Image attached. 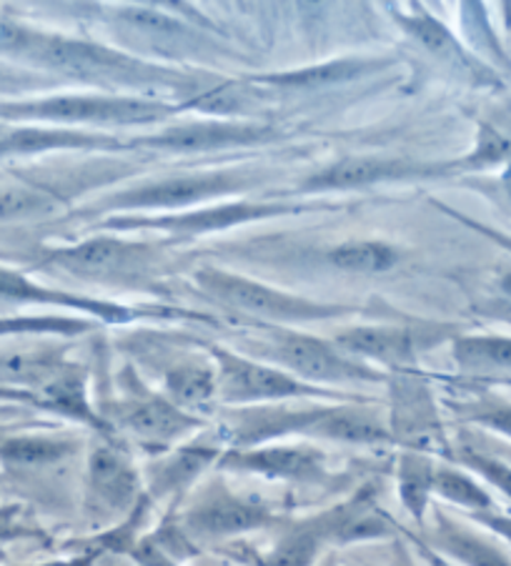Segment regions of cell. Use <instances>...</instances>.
Instances as JSON below:
<instances>
[{
	"label": "cell",
	"instance_id": "23",
	"mask_svg": "<svg viewBox=\"0 0 511 566\" xmlns=\"http://www.w3.org/2000/svg\"><path fill=\"white\" fill-rule=\"evenodd\" d=\"M348 506L334 509V512L321 516L319 522H311L309 526H301L299 532L289 534L277 549H273L263 566H311V562L316 559V554L321 549L331 534L336 536L338 524L344 522Z\"/></svg>",
	"mask_w": 511,
	"mask_h": 566
},
{
	"label": "cell",
	"instance_id": "39",
	"mask_svg": "<svg viewBox=\"0 0 511 566\" xmlns=\"http://www.w3.org/2000/svg\"><path fill=\"white\" fill-rule=\"evenodd\" d=\"M469 461L471 467H474L481 476L487 481H491L497 489H501L509 499H511V467H507L504 461H497V459H489V457H479V454H467L463 457Z\"/></svg>",
	"mask_w": 511,
	"mask_h": 566
},
{
	"label": "cell",
	"instance_id": "9",
	"mask_svg": "<svg viewBox=\"0 0 511 566\" xmlns=\"http://www.w3.org/2000/svg\"><path fill=\"white\" fill-rule=\"evenodd\" d=\"M273 358L289 366L291 371L311 381H331V384H344V381H376L378 374L366 369L362 364L348 361L346 356H341L336 348L321 342L314 336L304 334H281L273 344Z\"/></svg>",
	"mask_w": 511,
	"mask_h": 566
},
{
	"label": "cell",
	"instance_id": "7",
	"mask_svg": "<svg viewBox=\"0 0 511 566\" xmlns=\"http://www.w3.org/2000/svg\"><path fill=\"white\" fill-rule=\"evenodd\" d=\"M154 251L144 243H128L118 239H91L79 247L53 251L49 261L85 279H138L146 273Z\"/></svg>",
	"mask_w": 511,
	"mask_h": 566
},
{
	"label": "cell",
	"instance_id": "43",
	"mask_svg": "<svg viewBox=\"0 0 511 566\" xmlns=\"http://www.w3.org/2000/svg\"><path fill=\"white\" fill-rule=\"evenodd\" d=\"M481 522H484L487 526H491V530H494L497 534H501L504 536L507 542H511V516H481Z\"/></svg>",
	"mask_w": 511,
	"mask_h": 566
},
{
	"label": "cell",
	"instance_id": "16",
	"mask_svg": "<svg viewBox=\"0 0 511 566\" xmlns=\"http://www.w3.org/2000/svg\"><path fill=\"white\" fill-rule=\"evenodd\" d=\"M223 467L253 471L271 479H316L324 469V459L306 447H273V449H241L221 459Z\"/></svg>",
	"mask_w": 511,
	"mask_h": 566
},
{
	"label": "cell",
	"instance_id": "18",
	"mask_svg": "<svg viewBox=\"0 0 511 566\" xmlns=\"http://www.w3.org/2000/svg\"><path fill=\"white\" fill-rule=\"evenodd\" d=\"M0 301L79 308V311H85V314H93V316H98L103 321H116V324H123V321L134 318V311L123 308L118 304H106V301L69 296V294H61V291L43 289V286H38V283L21 276V273L8 271V269H0Z\"/></svg>",
	"mask_w": 511,
	"mask_h": 566
},
{
	"label": "cell",
	"instance_id": "40",
	"mask_svg": "<svg viewBox=\"0 0 511 566\" xmlns=\"http://www.w3.org/2000/svg\"><path fill=\"white\" fill-rule=\"evenodd\" d=\"M477 421L484 423V427H489L491 431L504 433V437L511 439V407L489 409V411H484V413H479Z\"/></svg>",
	"mask_w": 511,
	"mask_h": 566
},
{
	"label": "cell",
	"instance_id": "19",
	"mask_svg": "<svg viewBox=\"0 0 511 566\" xmlns=\"http://www.w3.org/2000/svg\"><path fill=\"white\" fill-rule=\"evenodd\" d=\"M386 61H366V59H341L331 63L309 65V69L286 71V73H263L255 75L249 83L253 86H269L281 91H311V88H326V86H341L354 78H362L372 71L384 69Z\"/></svg>",
	"mask_w": 511,
	"mask_h": 566
},
{
	"label": "cell",
	"instance_id": "1",
	"mask_svg": "<svg viewBox=\"0 0 511 566\" xmlns=\"http://www.w3.org/2000/svg\"><path fill=\"white\" fill-rule=\"evenodd\" d=\"M31 63L38 69L69 75V78L96 83L106 88H188L194 81L186 73L166 65L150 63L140 55H131L108 45L79 41V38H63L53 33H43L35 51L31 53Z\"/></svg>",
	"mask_w": 511,
	"mask_h": 566
},
{
	"label": "cell",
	"instance_id": "10",
	"mask_svg": "<svg viewBox=\"0 0 511 566\" xmlns=\"http://www.w3.org/2000/svg\"><path fill=\"white\" fill-rule=\"evenodd\" d=\"M219 358V394L226 401H269L289 399V396L319 394L309 384L293 379V376L269 369V366L246 361L241 356L216 352Z\"/></svg>",
	"mask_w": 511,
	"mask_h": 566
},
{
	"label": "cell",
	"instance_id": "21",
	"mask_svg": "<svg viewBox=\"0 0 511 566\" xmlns=\"http://www.w3.org/2000/svg\"><path fill=\"white\" fill-rule=\"evenodd\" d=\"M91 484L111 509H126L138 494V476L128 459L116 449L101 447L91 457Z\"/></svg>",
	"mask_w": 511,
	"mask_h": 566
},
{
	"label": "cell",
	"instance_id": "22",
	"mask_svg": "<svg viewBox=\"0 0 511 566\" xmlns=\"http://www.w3.org/2000/svg\"><path fill=\"white\" fill-rule=\"evenodd\" d=\"M123 423H126V429L131 433H136L138 439L150 443H168L184 437L186 431L196 429L198 419L188 417L184 409H176V403L154 399L136 403V407L123 417Z\"/></svg>",
	"mask_w": 511,
	"mask_h": 566
},
{
	"label": "cell",
	"instance_id": "3",
	"mask_svg": "<svg viewBox=\"0 0 511 566\" xmlns=\"http://www.w3.org/2000/svg\"><path fill=\"white\" fill-rule=\"evenodd\" d=\"M116 28L123 41L131 49L158 59H196V55H216V35L206 28L196 25L186 18L170 15L164 11H148V8H123L116 13ZM148 61V59H146Z\"/></svg>",
	"mask_w": 511,
	"mask_h": 566
},
{
	"label": "cell",
	"instance_id": "44",
	"mask_svg": "<svg viewBox=\"0 0 511 566\" xmlns=\"http://www.w3.org/2000/svg\"><path fill=\"white\" fill-rule=\"evenodd\" d=\"M324 3H326V0H299L301 11L309 13V15H316L321 8H324Z\"/></svg>",
	"mask_w": 511,
	"mask_h": 566
},
{
	"label": "cell",
	"instance_id": "37",
	"mask_svg": "<svg viewBox=\"0 0 511 566\" xmlns=\"http://www.w3.org/2000/svg\"><path fill=\"white\" fill-rule=\"evenodd\" d=\"M41 31H33L11 18H0V55H18V59H31L38 41H41Z\"/></svg>",
	"mask_w": 511,
	"mask_h": 566
},
{
	"label": "cell",
	"instance_id": "47",
	"mask_svg": "<svg viewBox=\"0 0 511 566\" xmlns=\"http://www.w3.org/2000/svg\"><path fill=\"white\" fill-rule=\"evenodd\" d=\"M501 15H504V23L511 28V0H499Z\"/></svg>",
	"mask_w": 511,
	"mask_h": 566
},
{
	"label": "cell",
	"instance_id": "31",
	"mask_svg": "<svg viewBox=\"0 0 511 566\" xmlns=\"http://www.w3.org/2000/svg\"><path fill=\"white\" fill-rule=\"evenodd\" d=\"M166 386L181 407H206L213 399L219 386L216 376L201 366H181L166 376Z\"/></svg>",
	"mask_w": 511,
	"mask_h": 566
},
{
	"label": "cell",
	"instance_id": "48",
	"mask_svg": "<svg viewBox=\"0 0 511 566\" xmlns=\"http://www.w3.org/2000/svg\"><path fill=\"white\" fill-rule=\"evenodd\" d=\"M501 289H504V291H507V294L511 296V273H509V276H504V279H501Z\"/></svg>",
	"mask_w": 511,
	"mask_h": 566
},
{
	"label": "cell",
	"instance_id": "28",
	"mask_svg": "<svg viewBox=\"0 0 511 566\" xmlns=\"http://www.w3.org/2000/svg\"><path fill=\"white\" fill-rule=\"evenodd\" d=\"M459 15L467 41L474 45L481 55H489V59L497 61L499 65H509L504 49H501L494 28H491L484 0H459Z\"/></svg>",
	"mask_w": 511,
	"mask_h": 566
},
{
	"label": "cell",
	"instance_id": "29",
	"mask_svg": "<svg viewBox=\"0 0 511 566\" xmlns=\"http://www.w3.org/2000/svg\"><path fill=\"white\" fill-rule=\"evenodd\" d=\"M61 206L59 196L43 188H3L0 191V223L3 221H21L33 219V216H45Z\"/></svg>",
	"mask_w": 511,
	"mask_h": 566
},
{
	"label": "cell",
	"instance_id": "32",
	"mask_svg": "<svg viewBox=\"0 0 511 566\" xmlns=\"http://www.w3.org/2000/svg\"><path fill=\"white\" fill-rule=\"evenodd\" d=\"M61 371L59 354H8L0 356V381L43 384Z\"/></svg>",
	"mask_w": 511,
	"mask_h": 566
},
{
	"label": "cell",
	"instance_id": "42",
	"mask_svg": "<svg viewBox=\"0 0 511 566\" xmlns=\"http://www.w3.org/2000/svg\"><path fill=\"white\" fill-rule=\"evenodd\" d=\"M453 216H457V219H459V221H463V223H467V226H471V229H474V231H479V233L489 235L491 241L499 243V247H504L507 251H511V235L499 233V231H494V229H489V226H481V223H477V221H469V219H463V216H459V213H453Z\"/></svg>",
	"mask_w": 511,
	"mask_h": 566
},
{
	"label": "cell",
	"instance_id": "36",
	"mask_svg": "<svg viewBox=\"0 0 511 566\" xmlns=\"http://www.w3.org/2000/svg\"><path fill=\"white\" fill-rule=\"evenodd\" d=\"M88 326H91L88 321H73V318H0V336L3 334H28V332L75 334V332H85Z\"/></svg>",
	"mask_w": 511,
	"mask_h": 566
},
{
	"label": "cell",
	"instance_id": "5",
	"mask_svg": "<svg viewBox=\"0 0 511 566\" xmlns=\"http://www.w3.org/2000/svg\"><path fill=\"white\" fill-rule=\"evenodd\" d=\"M249 186L251 178L236 171L181 174L116 193L103 203V209H186V206L211 201L233 191H246Z\"/></svg>",
	"mask_w": 511,
	"mask_h": 566
},
{
	"label": "cell",
	"instance_id": "38",
	"mask_svg": "<svg viewBox=\"0 0 511 566\" xmlns=\"http://www.w3.org/2000/svg\"><path fill=\"white\" fill-rule=\"evenodd\" d=\"M121 3H126L131 8H148V11H164V13H170V15L186 18V21L201 25L211 33H221V28L216 25L211 18L198 11L191 0H121Z\"/></svg>",
	"mask_w": 511,
	"mask_h": 566
},
{
	"label": "cell",
	"instance_id": "6",
	"mask_svg": "<svg viewBox=\"0 0 511 566\" xmlns=\"http://www.w3.org/2000/svg\"><path fill=\"white\" fill-rule=\"evenodd\" d=\"M253 431L243 437L241 443H251L255 439H267L273 433H316V437L338 439L348 443H384L392 441V431L384 427V421L374 417L372 411L356 407H338V409H314L304 413H281L273 421H259L251 427Z\"/></svg>",
	"mask_w": 511,
	"mask_h": 566
},
{
	"label": "cell",
	"instance_id": "46",
	"mask_svg": "<svg viewBox=\"0 0 511 566\" xmlns=\"http://www.w3.org/2000/svg\"><path fill=\"white\" fill-rule=\"evenodd\" d=\"M93 559H96V556L88 554V556H81V559H71V562H55V564H49V566H91V564H93Z\"/></svg>",
	"mask_w": 511,
	"mask_h": 566
},
{
	"label": "cell",
	"instance_id": "35",
	"mask_svg": "<svg viewBox=\"0 0 511 566\" xmlns=\"http://www.w3.org/2000/svg\"><path fill=\"white\" fill-rule=\"evenodd\" d=\"M434 489L444 496L449 499L453 504H461L467 509H477V512H487L491 506V496L481 489L479 484H474L469 476L459 474V471H449L441 469L434 476Z\"/></svg>",
	"mask_w": 511,
	"mask_h": 566
},
{
	"label": "cell",
	"instance_id": "4",
	"mask_svg": "<svg viewBox=\"0 0 511 566\" xmlns=\"http://www.w3.org/2000/svg\"><path fill=\"white\" fill-rule=\"evenodd\" d=\"M198 286L233 308L249 311V314L273 318V321H314L341 314V306L316 304V301L289 296L283 291L263 286L259 281H249L236 273L204 269L196 273Z\"/></svg>",
	"mask_w": 511,
	"mask_h": 566
},
{
	"label": "cell",
	"instance_id": "8",
	"mask_svg": "<svg viewBox=\"0 0 511 566\" xmlns=\"http://www.w3.org/2000/svg\"><path fill=\"white\" fill-rule=\"evenodd\" d=\"M279 134L271 126L236 124V120H198V124L176 126L164 134L138 138L131 146L174 150V154H204V150L243 148L269 144Z\"/></svg>",
	"mask_w": 511,
	"mask_h": 566
},
{
	"label": "cell",
	"instance_id": "14",
	"mask_svg": "<svg viewBox=\"0 0 511 566\" xmlns=\"http://www.w3.org/2000/svg\"><path fill=\"white\" fill-rule=\"evenodd\" d=\"M396 23H399L406 33H409L416 43H421V49L426 53H431L434 59L441 61L444 65H449L451 71H457L461 75H467L479 86H497V75L491 69H487L477 55H471L463 51V45L457 41L447 25L429 13H396Z\"/></svg>",
	"mask_w": 511,
	"mask_h": 566
},
{
	"label": "cell",
	"instance_id": "17",
	"mask_svg": "<svg viewBox=\"0 0 511 566\" xmlns=\"http://www.w3.org/2000/svg\"><path fill=\"white\" fill-rule=\"evenodd\" d=\"M65 148H121L116 138L88 134L63 126H31L15 130H0V158L8 156H38L49 150Z\"/></svg>",
	"mask_w": 511,
	"mask_h": 566
},
{
	"label": "cell",
	"instance_id": "2",
	"mask_svg": "<svg viewBox=\"0 0 511 566\" xmlns=\"http://www.w3.org/2000/svg\"><path fill=\"white\" fill-rule=\"evenodd\" d=\"M176 106L164 101L136 98V96H85V93H69V96H49L33 101L0 103V118L25 120V124L43 126H148L158 124Z\"/></svg>",
	"mask_w": 511,
	"mask_h": 566
},
{
	"label": "cell",
	"instance_id": "34",
	"mask_svg": "<svg viewBox=\"0 0 511 566\" xmlns=\"http://www.w3.org/2000/svg\"><path fill=\"white\" fill-rule=\"evenodd\" d=\"M441 542L459 562H463L467 566H511V562L504 554L494 549L491 544H487L484 539H479L474 534L449 530L444 532Z\"/></svg>",
	"mask_w": 511,
	"mask_h": 566
},
{
	"label": "cell",
	"instance_id": "41",
	"mask_svg": "<svg viewBox=\"0 0 511 566\" xmlns=\"http://www.w3.org/2000/svg\"><path fill=\"white\" fill-rule=\"evenodd\" d=\"M18 514H21V506H0V539L18 534Z\"/></svg>",
	"mask_w": 511,
	"mask_h": 566
},
{
	"label": "cell",
	"instance_id": "13",
	"mask_svg": "<svg viewBox=\"0 0 511 566\" xmlns=\"http://www.w3.org/2000/svg\"><path fill=\"white\" fill-rule=\"evenodd\" d=\"M392 437L414 451L444 449V433L434 407L431 394L424 381L414 376H401L394 384V419Z\"/></svg>",
	"mask_w": 511,
	"mask_h": 566
},
{
	"label": "cell",
	"instance_id": "25",
	"mask_svg": "<svg viewBox=\"0 0 511 566\" xmlns=\"http://www.w3.org/2000/svg\"><path fill=\"white\" fill-rule=\"evenodd\" d=\"M328 261L346 273H384L399 263V251L382 241H348L331 251Z\"/></svg>",
	"mask_w": 511,
	"mask_h": 566
},
{
	"label": "cell",
	"instance_id": "27",
	"mask_svg": "<svg viewBox=\"0 0 511 566\" xmlns=\"http://www.w3.org/2000/svg\"><path fill=\"white\" fill-rule=\"evenodd\" d=\"M434 476H437V471H434L429 459L416 454V451L414 454H404L399 464V494L404 506L416 518L424 516L426 502H429L434 492Z\"/></svg>",
	"mask_w": 511,
	"mask_h": 566
},
{
	"label": "cell",
	"instance_id": "30",
	"mask_svg": "<svg viewBox=\"0 0 511 566\" xmlns=\"http://www.w3.org/2000/svg\"><path fill=\"white\" fill-rule=\"evenodd\" d=\"M69 454H71V443L55 441V439L23 437V439H11L0 443V457H3L8 464H18V467L53 464V461H59Z\"/></svg>",
	"mask_w": 511,
	"mask_h": 566
},
{
	"label": "cell",
	"instance_id": "15",
	"mask_svg": "<svg viewBox=\"0 0 511 566\" xmlns=\"http://www.w3.org/2000/svg\"><path fill=\"white\" fill-rule=\"evenodd\" d=\"M434 342V336L424 332H411V328L396 326H362L344 332L336 344L346 348L348 354H358L382 364H404L424 352Z\"/></svg>",
	"mask_w": 511,
	"mask_h": 566
},
{
	"label": "cell",
	"instance_id": "26",
	"mask_svg": "<svg viewBox=\"0 0 511 566\" xmlns=\"http://www.w3.org/2000/svg\"><path fill=\"white\" fill-rule=\"evenodd\" d=\"M41 401L53 409L71 413L75 419L98 423L96 413L88 407V399H85L83 376L71 369L55 371L49 381L41 384Z\"/></svg>",
	"mask_w": 511,
	"mask_h": 566
},
{
	"label": "cell",
	"instance_id": "20",
	"mask_svg": "<svg viewBox=\"0 0 511 566\" xmlns=\"http://www.w3.org/2000/svg\"><path fill=\"white\" fill-rule=\"evenodd\" d=\"M269 522H271L269 509L246 504L241 499H233L229 494L208 499L206 504H201L188 514V524H191V530L208 536H231V534L261 530V526Z\"/></svg>",
	"mask_w": 511,
	"mask_h": 566
},
{
	"label": "cell",
	"instance_id": "24",
	"mask_svg": "<svg viewBox=\"0 0 511 566\" xmlns=\"http://www.w3.org/2000/svg\"><path fill=\"white\" fill-rule=\"evenodd\" d=\"M453 358L469 371H511V338L463 336L453 344Z\"/></svg>",
	"mask_w": 511,
	"mask_h": 566
},
{
	"label": "cell",
	"instance_id": "12",
	"mask_svg": "<svg viewBox=\"0 0 511 566\" xmlns=\"http://www.w3.org/2000/svg\"><path fill=\"white\" fill-rule=\"evenodd\" d=\"M291 211H301V209L299 206H283V203H223V206H216V209L160 216V219H116L108 226H113V229H140V226H148V229H164L181 235H198V233L221 231V229H229V226H239L255 219H269V216H281Z\"/></svg>",
	"mask_w": 511,
	"mask_h": 566
},
{
	"label": "cell",
	"instance_id": "33",
	"mask_svg": "<svg viewBox=\"0 0 511 566\" xmlns=\"http://www.w3.org/2000/svg\"><path fill=\"white\" fill-rule=\"evenodd\" d=\"M213 459H216V449H208V447H191V449L178 451L176 459L168 461V464L158 471L156 476L158 492H170V489L188 484V481H191L198 471L211 464Z\"/></svg>",
	"mask_w": 511,
	"mask_h": 566
},
{
	"label": "cell",
	"instance_id": "49",
	"mask_svg": "<svg viewBox=\"0 0 511 566\" xmlns=\"http://www.w3.org/2000/svg\"><path fill=\"white\" fill-rule=\"evenodd\" d=\"M231 3H241V0H231Z\"/></svg>",
	"mask_w": 511,
	"mask_h": 566
},
{
	"label": "cell",
	"instance_id": "11",
	"mask_svg": "<svg viewBox=\"0 0 511 566\" xmlns=\"http://www.w3.org/2000/svg\"><path fill=\"white\" fill-rule=\"evenodd\" d=\"M439 171H447V166H421L406 158L384 156H346L311 176L304 184V191H348V188H364L409 176H431Z\"/></svg>",
	"mask_w": 511,
	"mask_h": 566
},
{
	"label": "cell",
	"instance_id": "45",
	"mask_svg": "<svg viewBox=\"0 0 511 566\" xmlns=\"http://www.w3.org/2000/svg\"><path fill=\"white\" fill-rule=\"evenodd\" d=\"M499 186H501V193H504L511 201V164L504 168V174H501Z\"/></svg>",
	"mask_w": 511,
	"mask_h": 566
}]
</instances>
